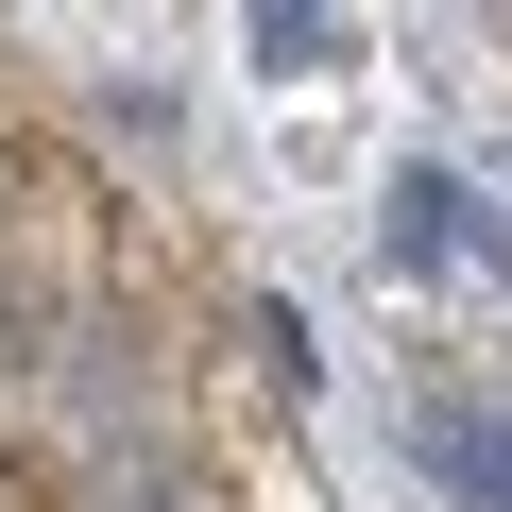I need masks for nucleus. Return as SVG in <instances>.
Here are the masks:
<instances>
[{
    "label": "nucleus",
    "mask_w": 512,
    "mask_h": 512,
    "mask_svg": "<svg viewBox=\"0 0 512 512\" xmlns=\"http://www.w3.org/2000/svg\"><path fill=\"white\" fill-rule=\"evenodd\" d=\"M427 478H444L461 512H512V410H495V393H444V410H427Z\"/></svg>",
    "instance_id": "1"
},
{
    "label": "nucleus",
    "mask_w": 512,
    "mask_h": 512,
    "mask_svg": "<svg viewBox=\"0 0 512 512\" xmlns=\"http://www.w3.org/2000/svg\"><path fill=\"white\" fill-rule=\"evenodd\" d=\"M393 239H410V256H495V239L461 222V188H444V171H410V188H393Z\"/></svg>",
    "instance_id": "2"
},
{
    "label": "nucleus",
    "mask_w": 512,
    "mask_h": 512,
    "mask_svg": "<svg viewBox=\"0 0 512 512\" xmlns=\"http://www.w3.org/2000/svg\"><path fill=\"white\" fill-rule=\"evenodd\" d=\"M0 512H103V495H69L52 461H0Z\"/></svg>",
    "instance_id": "3"
}]
</instances>
